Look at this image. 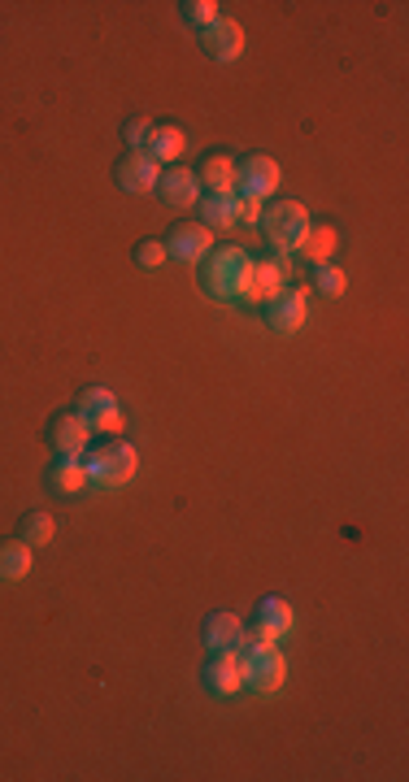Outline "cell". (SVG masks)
<instances>
[{
	"mask_svg": "<svg viewBox=\"0 0 409 782\" xmlns=\"http://www.w3.org/2000/svg\"><path fill=\"white\" fill-rule=\"evenodd\" d=\"M123 135H127V144H132V148H144V144H148V135H152V122H148V117H132V122L123 126Z\"/></svg>",
	"mask_w": 409,
	"mask_h": 782,
	"instance_id": "cell-28",
	"label": "cell"
},
{
	"mask_svg": "<svg viewBox=\"0 0 409 782\" xmlns=\"http://www.w3.org/2000/svg\"><path fill=\"white\" fill-rule=\"evenodd\" d=\"M262 223H266V235H271V243L279 252H300V243H305V235H309V209L300 205V201H279L271 205L266 214H262Z\"/></svg>",
	"mask_w": 409,
	"mask_h": 782,
	"instance_id": "cell-4",
	"label": "cell"
},
{
	"mask_svg": "<svg viewBox=\"0 0 409 782\" xmlns=\"http://www.w3.org/2000/svg\"><path fill=\"white\" fill-rule=\"evenodd\" d=\"M161 243H166V257H174L183 265H201L214 252V230L201 223H179Z\"/></svg>",
	"mask_w": 409,
	"mask_h": 782,
	"instance_id": "cell-8",
	"label": "cell"
},
{
	"mask_svg": "<svg viewBox=\"0 0 409 782\" xmlns=\"http://www.w3.org/2000/svg\"><path fill=\"white\" fill-rule=\"evenodd\" d=\"M262 644H283L292 631H296V613H292V604L283 600V596H266L262 604H258V617H253V626H249Z\"/></svg>",
	"mask_w": 409,
	"mask_h": 782,
	"instance_id": "cell-9",
	"label": "cell"
},
{
	"mask_svg": "<svg viewBox=\"0 0 409 782\" xmlns=\"http://www.w3.org/2000/svg\"><path fill=\"white\" fill-rule=\"evenodd\" d=\"M179 9H183V22L196 26V31H209V26L223 18L214 0H188V4H179Z\"/></svg>",
	"mask_w": 409,
	"mask_h": 782,
	"instance_id": "cell-25",
	"label": "cell"
},
{
	"mask_svg": "<svg viewBox=\"0 0 409 782\" xmlns=\"http://www.w3.org/2000/svg\"><path fill=\"white\" fill-rule=\"evenodd\" d=\"M279 287H287V261L283 257H266V261H253V305L279 296Z\"/></svg>",
	"mask_w": 409,
	"mask_h": 782,
	"instance_id": "cell-17",
	"label": "cell"
},
{
	"mask_svg": "<svg viewBox=\"0 0 409 782\" xmlns=\"http://www.w3.org/2000/svg\"><path fill=\"white\" fill-rule=\"evenodd\" d=\"M283 183V170L279 161L266 157V152H253L245 161H236V196H249V201H266L279 192Z\"/></svg>",
	"mask_w": 409,
	"mask_h": 782,
	"instance_id": "cell-5",
	"label": "cell"
},
{
	"mask_svg": "<svg viewBox=\"0 0 409 782\" xmlns=\"http://www.w3.org/2000/svg\"><path fill=\"white\" fill-rule=\"evenodd\" d=\"M83 469H88V487H105V491H118V487H127V483L136 478L139 452H136L132 444H127V440L110 435L105 444L88 452Z\"/></svg>",
	"mask_w": 409,
	"mask_h": 782,
	"instance_id": "cell-3",
	"label": "cell"
},
{
	"mask_svg": "<svg viewBox=\"0 0 409 782\" xmlns=\"http://www.w3.org/2000/svg\"><path fill=\"white\" fill-rule=\"evenodd\" d=\"M157 196L170 205V209H192L201 201V179L183 166H170L161 179H157Z\"/></svg>",
	"mask_w": 409,
	"mask_h": 782,
	"instance_id": "cell-13",
	"label": "cell"
},
{
	"mask_svg": "<svg viewBox=\"0 0 409 782\" xmlns=\"http://www.w3.org/2000/svg\"><path fill=\"white\" fill-rule=\"evenodd\" d=\"M205 687L214 695H236L245 687V666H240V653H209V666H205Z\"/></svg>",
	"mask_w": 409,
	"mask_h": 782,
	"instance_id": "cell-14",
	"label": "cell"
},
{
	"mask_svg": "<svg viewBox=\"0 0 409 782\" xmlns=\"http://www.w3.org/2000/svg\"><path fill=\"white\" fill-rule=\"evenodd\" d=\"M305 318H309V287L287 283V287H279V296L266 301V322L274 336H296L305 327Z\"/></svg>",
	"mask_w": 409,
	"mask_h": 782,
	"instance_id": "cell-7",
	"label": "cell"
},
{
	"mask_svg": "<svg viewBox=\"0 0 409 782\" xmlns=\"http://www.w3.org/2000/svg\"><path fill=\"white\" fill-rule=\"evenodd\" d=\"M75 413L88 422V431H101V435H118L123 431V405H118V396L110 387H83Z\"/></svg>",
	"mask_w": 409,
	"mask_h": 782,
	"instance_id": "cell-6",
	"label": "cell"
},
{
	"mask_svg": "<svg viewBox=\"0 0 409 782\" xmlns=\"http://www.w3.org/2000/svg\"><path fill=\"white\" fill-rule=\"evenodd\" d=\"M201 48H205V57H209V61L231 66V61H240V57H245V26H240V22H231V18H218L209 31H201Z\"/></svg>",
	"mask_w": 409,
	"mask_h": 782,
	"instance_id": "cell-10",
	"label": "cell"
},
{
	"mask_svg": "<svg viewBox=\"0 0 409 782\" xmlns=\"http://www.w3.org/2000/svg\"><path fill=\"white\" fill-rule=\"evenodd\" d=\"M31 553H35L31 544H22V540H4V544H0V582H22V578L31 574V565H35Z\"/></svg>",
	"mask_w": 409,
	"mask_h": 782,
	"instance_id": "cell-20",
	"label": "cell"
},
{
	"mask_svg": "<svg viewBox=\"0 0 409 782\" xmlns=\"http://www.w3.org/2000/svg\"><path fill=\"white\" fill-rule=\"evenodd\" d=\"M201 188L209 192V196H231L236 192V161L231 157H205V166H201Z\"/></svg>",
	"mask_w": 409,
	"mask_h": 782,
	"instance_id": "cell-19",
	"label": "cell"
},
{
	"mask_svg": "<svg viewBox=\"0 0 409 782\" xmlns=\"http://www.w3.org/2000/svg\"><path fill=\"white\" fill-rule=\"evenodd\" d=\"M240 666H245V687L253 695H279L283 682H287V657H283V644H262L253 631H245L240 639Z\"/></svg>",
	"mask_w": 409,
	"mask_h": 782,
	"instance_id": "cell-2",
	"label": "cell"
},
{
	"mask_svg": "<svg viewBox=\"0 0 409 782\" xmlns=\"http://www.w3.org/2000/svg\"><path fill=\"white\" fill-rule=\"evenodd\" d=\"M88 422L79 418V413H57L53 422H48V447L57 452V456H83L88 452Z\"/></svg>",
	"mask_w": 409,
	"mask_h": 782,
	"instance_id": "cell-12",
	"label": "cell"
},
{
	"mask_svg": "<svg viewBox=\"0 0 409 782\" xmlns=\"http://www.w3.org/2000/svg\"><path fill=\"white\" fill-rule=\"evenodd\" d=\"M245 639V622L236 613H209L205 617V648L209 653H236Z\"/></svg>",
	"mask_w": 409,
	"mask_h": 782,
	"instance_id": "cell-15",
	"label": "cell"
},
{
	"mask_svg": "<svg viewBox=\"0 0 409 782\" xmlns=\"http://www.w3.org/2000/svg\"><path fill=\"white\" fill-rule=\"evenodd\" d=\"M253 226L262 223V201H249V196H236V226Z\"/></svg>",
	"mask_w": 409,
	"mask_h": 782,
	"instance_id": "cell-27",
	"label": "cell"
},
{
	"mask_svg": "<svg viewBox=\"0 0 409 782\" xmlns=\"http://www.w3.org/2000/svg\"><path fill=\"white\" fill-rule=\"evenodd\" d=\"M314 287H318V296L336 301V296L349 287V274H344L340 265H331V261H327V265H318V270H314Z\"/></svg>",
	"mask_w": 409,
	"mask_h": 782,
	"instance_id": "cell-24",
	"label": "cell"
},
{
	"mask_svg": "<svg viewBox=\"0 0 409 782\" xmlns=\"http://www.w3.org/2000/svg\"><path fill=\"white\" fill-rule=\"evenodd\" d=\"M166 261H170V257H166V243H161V239H144V243L136 248L139 270H161Z\"/></svg>",
	"mask_w": 409,
	"mask_h": 782,
	"instance_id": "cell-26",
	"label": "cell"
},
{
	"mask_svg": "<svg viewBox=\"0 0 409 782\" xmlns=\"http://www.w3.org/2000/svg\"><path fill=\"white\" fill-rule=\"evenodd\" d=\"M196 205H201V226H209V230H231L236 226V192L231 196H205Z\"/></svg>",
	"mask_w": 409,
	"mask_h": 782,
	"instance_id": "cell-22",
	"label": "cell"
},
{
	"mask_svg": "<svg viewBox=\"0 0 409 782\" xmlns=\"http://www.w3.org/2000/svg\"><path fill=\"white\" fill-rule=\"evenodd\" d=\"M300 248L309 252V261L327 265V261H331V252H336V230H331V226H309V235H305V243H300Z\"/></svg>",
	"mask_w": 409,
	"mask_h": 782,
	"instance_id": "cell-23",
	"label": "cell"
},
{
	"mask_svg": "<svg viewBox=\"0 0 409 782\" xmlns=\"http://www.w3.org/2000/svg\"><path fill=\"white\" fill-rule=\"evenodd\" d=\"M118 188L132 192V196H144V192H157V179H161V166L144 152V148H132L123 161H118Z\"/></svg>",
	"mask_w": 409,
	"mask_h": 782,
	"instance_id": "cell-11",
	"label": "cell"
},
{
	"mask_svg": "<svg viewBox=\"0 0 409 782\" xmlns=\"http://www.w3.org/2000/svg\"><path fill=\"white\" fill-rule=\"evenodd\" d=\"M201 292L223 301V305H253V257L236 243L214 248L201 261Z\"/></svg>",
	"mask_w": 409,
	"mask_h": 782,
	"instance_id": "cell-1",
	"label": "cell"
},
{
	"mask_svg": "<svg viewBox=\"0 0 409 782\" xmlns=\"http://www.w3.org/2000/svg\"><path fill=\"white\" fill-rule=\"evenodd\" d=\"M144 152L161 166V161H179L183 152H188V135L174 126V122H161V126H152V135H148V144H144Z\"/></svg>",
	"mask_w": 409,
	"mask_h": 782,
	"instance_id": "cell-16",
	"label": "cell"
},
{
	"mask_svg": "<svg viewBox=\"0 0 409 782\" xmlns=\"http://www.w3.org/2000/svg\"><path fill=\"white\" fill-rule=\"evenodd\" d=\"M48 487H53L57 496H79V491L88 487L83 461H79V456H57L53 469H48Z\"/></svg>",
	"mask_w": 409,
	"mask_h": 782,
	"instance_id": "cell-18",
	"label": "cell"
},
{
	"mask_svg": "<svg viewBox=\"0 0 409 782\" xmlns=\"http://www.w3.org/2000/svg\"><path fill=\"white\" fill-rule=\"evenodd\" d=\"M53 535H57V522H53V513H44V509H31V513H22V522H18V540H22V544H31V548H44V544H53Z\"/></svg>",
	"mask_w": 409,
	"mask_h": 782,
	"instance_id": "cell-21",
	"label": "cell"
}]
</instances>
